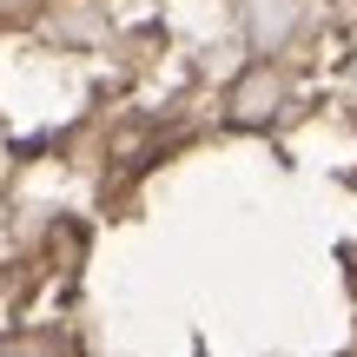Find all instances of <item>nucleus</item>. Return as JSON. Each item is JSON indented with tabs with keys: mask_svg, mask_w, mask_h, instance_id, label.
Segmentation results:
<instances>
[{
	"mask_svg": "<svg viewBox=\"0 0 357 357\" xmlns=\"http://www.w3.org/2000/svg\"><path fill=\"white\" fill-rule=\"evenodd\" d=\"M7 357H33V351H7Z\"/></svg>",
	"mask_w": 357,
	"mask_h": 357,
	"instance_id": "obj_1",
	"label": "nucleus"
}]
</instances>
